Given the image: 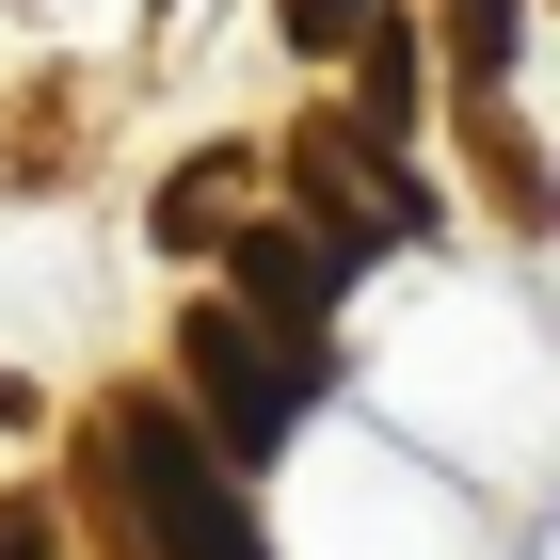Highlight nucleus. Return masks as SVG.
<instances>
[{"label": "nucleus", "mask_w": 560, "mask_h": 560, "mask_svg": "<svg viewBox=\"0 0 560 560\" xmlns=\"http://www.w3.org/2000/svg\"><path fill=\"white\" fill-rule=\"evenodd\" d=\"M192 385H209V448H241V465H257V448H289V417L304 400H320V337H304V320H272V304H192Z\"/></svg>", "instance_id": "obj_2"}, {"label": "nucleus", "mask_w": 560, "mask_h": 560, "mask_svg": "<svg viewBox=\"0 0 560 560\" xmlns=\"http://www.w3.org/2000/svg\"><path fill=\"white\" fill-rule=\"evenodd\" d=\"M241 304H272V320H304V337H320L337 257H320V241H289V224H257V241H241Z\"/></svg>", "instance_id": "obj_3"}, {"label": "nucleus", "mask_w": 560, "mask_h": 560, "mask_svg": "<svg viewBox=\"0 0 560 560\" xmlns=\"http://www.w3.org/2000/svg\"><path fill=\"white\" fill-rule=\"evenodd\" d=\"M0 560H48V513H0Z\"/></svg>", "instance_id": "obj_7"}, {"label": "nucleus", "mask_w": 560, "mask_h": 560, "mask_svg": "<svg viewBox=\"0 0 560 560\" xmlns=\"http://www.w3.org/2000/svg\"><path fill=\"white\" fill-rule=\"evenodd\" d=\"M448 48H465V81L513 65V0H448Z\"/></svg>", "instance_id": "obj_4"}, {"label": "nucleus", "mask_w": 560, "mask_h": 560, "mask_svg": "<svg viewBox=\"0 0 560 560\" xmlns=\"http://www.w3.org/2000/svg\"><path fill=\"white\" fill-rule=\"evenodd\" d=\"M96 448H113V497L144 513V545H161V560H272L257 513L224 497L209 432L176 417V400H113V417H96Z\"/></svg>", "instance_id": "obj_1"}, {"label": "nucleus", "mask_w": 560, "mask_h": 560, "mask_svg": "<svg viewBox=\"0 0 560 560\" xmlns=\"http://www.w3.org/2000/svg\"><path fill=\"white\" fill-rule=\"evenodd\" d=\"M209 224H224V176L192 161V176H176V192H161V241H209Z\"/></svg>", "instance_id": "obj_5"}, {"label": "nucleus", "mask_w": 560, "mask_h": 560, "mask_svg": "<svg viewBox=\"0 0 560 560\" xmlns=\"http://www.w3.org/2000/svg\"><path fill=\"white\" fill-rule=\"evenodd\" d=\"M369 33V0H289V48H352Z\"/></svg>", "instance_id": "obj_6"}]
</instances>
